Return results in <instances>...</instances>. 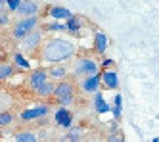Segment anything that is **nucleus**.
I'll list each match as a JSON object with an SVG mask.
<instances>
[{"label": "nucleus", "mask_w": 159, "mask_h": 142, "mask_svg": "<svg viewBox=\"0 0 159 142\" xmlns=\"http://www.w3.org/2000/svg\"><path fill=\"white\" fill-rule=\"evenodd\" d=\"M75 52H77V48L71 40L48 39L46 42H42L39 58L42 64H61V62H69L75 56Z\"/></svg>", "instance_id": "1"}, {"label": "nucleus", "mask_w": 159, "mask_h": 142, "mask_svg": "<svg viewBox=\"0 0 159 142\" xmlns=\"http://www.w3.org/2000/svg\"><path fill=\"white\" fill-rule=\"evenodd\" d=\"M75 94H77V87L75 83L69 81V79H63V81H58L56 83V88H54V100L58 102L60 106H65V108H69V106L75 102Z\"/></svg>", "instance_id": "2"}, {"label": "nucleus", "mask_w": 159, "mask_h": 142, "mask_svg": "<svg viewBox=\"0 0 159 142\" xmlns=\"http://www.w3.org/2000/svg\"><path fill=\"white\" fill-rule=\"evenodd\" d=\"M96 73H100V64L96 62V58L83 56V58H77V60H75V64H73L75 79H83V77L96 75Z\"/></svg>", "instance_id": "3"}, {"label": "nucleus", "mask_w": 159, "mask_h": 142, "mask_svg": "<svg viewBox=\"0 0 159 142\" xmlns=\"http://www.w3.org/2000/svg\"><path fill=\"white\" fill-rule=\"evenodd\" d=\"M39 23H40V17H39V16L19 17V19L16 21L14 29H12V37H14L16 40L21 42V40L27 37V33H29V31H33V29H37V27H39Z\"/></svg>", "instance_id": "4"}, {"label": "nucleus", "mask_w": 159, "mask_h": 142, "mask_svg": "<svg viewBox=\"0 0 159 142\" xmlns=\"http://www.w3.org/2000/svg\"><path fill=\"white\" fill-rule=\"evenodd\" d=\"M42 40H44V31L37 27V29L29 31V33H27V37L21 40V50L33 54L37 48H40V46H42Z\"/></svg>", "instance_id": "5"}, {"label": "nucleus", "mask_w": 159, "mask_h": 142, "mask_svg": "<svg viewBox=\"0 0 159 142\" xmlns=\"http://www.w3.org/2000/svg\"><path fill=\"white\" fill-rule=\"evenodd\" d=\"M50 113V106L48 104H39V106H33L29 110H23L19 113V119L21 121H39L44 119Z\"/></svg>", "instance_id": "6"}, {"label": "nucleus", "mask_w": 159, "mask_h": 142, "mask_svg": "<svg viewBox=\"0 0 159 142\" xmlns=\"http://www.w3.org/2000/svg\"><path fill=\"white\" fill-rule=\"evenodd\" d=\"M54 121L58 127L65 129V131H69V129L73 127V111L67 110L65 106H60L58 110L54 111Z\"/></svg>", "instance_id": "7"}, {"label": "nucleus", "mask_w": 159, "mask_h": 142, "mask_svg": "<svg viewBox=\"0 0 159 142\" xmlns=\"http://www.w3.org/2000/svg\"><path fill=\"white\" fill-rule=\"evenodd\" d=\"M100 87H102V77H100V73L79 79V88H81L83 92H86V94H96L100 90Z\"/></svg>", "instance_id": "8"}, {"label": "nucleus", "mask_w": 159, "mask_h": 142, "mask_svg": "<svg viewBox=\"0 0 159 142\" xmlns=\"http://www.w3.org/2000/svg\"><path fill=\"white\" fill-rule=\"evenodd\" d=\"M46 81H50V75H48V69H35L31 71L29 77H27V87L35 92L39 87H42Z\"/></svg>", "instance_id": "9"}, {"label": "nucleus", "mask_w": 159, "mask_h": 142, "mask_svg": "<svg viewBox=\"0 0 159 142\" xmlns=\"http://www.w3.org/2000/svg\"><path fill=\"white\" fill-rule=\"evenodd\" d=\"M100 77H102V87L109 88V90H117L119 88V75L115 69H104L100 71Z\"/></svg>", "instance_id": "10"}, {"label": "nucleus", "mask_w": 159, "mask_h": 142, "mask_svg": "<svg viewBox=\"0 0 159 142\" xmlns=\"http://www.w3.org/2000/svg\"><path fill=\"white\" fill-rule=\"evenodd\" d=\"M39 12H40V6L37 0H21L16 14L19 17H31V16H39Z\"/></svg>", "instance_id": "11"}, {"label": "nucleus", "mask_w": 159, "mask_h": 142, "mask_svg": "<svg viewBox=\"0 0 159 142\" xmlns=\"http://www.w3.org/2000/svg\"><path fill=\"white\" fill-rule=\"evenodd\" d=\"M109 46V39L104 31H94V52L98 56H104Z\"/></svg>", "instance_id": "12"}, {"label": "nucleus", "mask_w": 159, "mask_h": 142, "mask_svg": "<svg viewBox=\"0 0 159 142\" xmlns=\"http://www.w3.org/2000/svg\"><path fill=\"white\" fill-rule=\"evenodd\" d=\"M48 75H50V79H54V81H63L67 75H69V69H67L65 64H54V65H50V69H48Z\"/></svg>", "instance_id": "13"}, {"label": "nucleus", "mask_w": 159, "mask_h": 142, "mask_svg": "<svg viewBox=\"0 0 159 142\" xmlns=\"http://www.w3.org/2000/svg\"><path fill=\"white\" fill-rule=\"evenodd\" d=\"M48 16L56 21H61V19H69L73 14H71V10H67L63 6H48Z\"/></svg>", "instance_id": "14"}, {"label": "nucleus", "mask_w": 159, "mask_h": 142, "mask_svg": "<svg viewBox=\"0 0 159 142\" xmlns=\"http://www.w3.org/2000/svg\"><path fill=\"white\" fill-rule=\"evenodd\" d=\"M92 106H94V110H96V113H107V111H111V106L104 100V94H102L100 90L94 94V100H92Z\"/></svg>", "instance_id": "15"}, {"label": "nucleus", "mask_w": 159, "mask_h": 142, "mask_svg": "<svg viewBox=\"0 0 159 142\" xmlns=\"http://www.w3.org/2000/svg\"><path fill=\"white\" fill-rule=\"evenodd\" d=\"M81 25H83L81 16H75L73 14L69 19H65V31L71 33V35H79V33H81Z\"/></svg>", "instance_id": "16"}, {"label": "nucleus", "mask_w": 159, "mask_h": 142, "mask_svg": "<svg viewBox=\"0 0 159 142\" xmlns=\"http://www.w3.org/2000/svg\"><path fill=\"white\" fill-rule=\"evenodd\" d=\"M14 73H16V65H14L12 62H6V60L0 62V83L12 79Z\"/></svg>", "instance_id": "17"}, {"label": "nucleus", "mask_w": 159, "mask_h": 142, "mask_svg": "<svg viewBox=\"0 0 159 142\" xmlns=\"http://www.w3.org/2000/svg\"><path fill=\"white\" fill-rule=\"evenodd\" d=\"M12 64L16 65V69H23V71H31V64H29V60L21 54V52H14V56H12Z\"/></svg>", "instance_id": "18"}, {"label": "nucleus", "mask_w": 159, "mask_h": 142, "mask_svg": "<svg viewBox=\"0 0 159 142\" xmlns=\"http://www.w3.org/2000/svg\"><path fill=\"white\" fill-rule=\"evenodd\" d=\"M111 113H113V119H115V121L121 119V115H123V96H121V94H115V98H113Z\"/></svg>", "instance_id": "19"}, {"label": "nucleus", "mask_w": 159, "mask_h": 142, "mask_svg": "<svg viewBox=\"0 0 159 142\" xmlns=\"http://www.w3.org/2000/svg\"><path fill=\"white\" fill-rule=\"evenodd\" d=\"M54 88H56V85L52 81H46L42 87H39L37 90H35V94L37 96H40V98H50L52 94H54Z\"/></svg>", "instance_id": "20"}, {"label": "nucleus", "mask_w": 159, "mask_h": 142, "mask_svg": "<svg viewBox=\"0 0 159 142\" xmlns=\"http://www.w3.org/2000/svg\"><path fill=\"white\" fill-rule=\"evenodd\" d=\"M14 142H39V136L33 131H19V133H16Z\"/></svg>", "instance_id": "21"}, {"label": "nucleus", "mask_w": 159, "mask_h": 142, "mask_svg": "<svg viewBox=\"0 0 159 142\" xmlns=\"http://www.w3.org/2000/svg\"><path fill=\"white\" fill-rule=\"evenodd\" d=\"M14 113L12 111H8V110H4V111H0V131H2V129H6V127H10L14 123Z\"/></svg>", "instance_id": "22"}, {"label": "nucleus", "mask_w": 159, "mask_h": 142, "mask_svg": "<svg viewBox=\"0 0 159 142\" xmlns=\"http://www.w3.org/2000/svg\"><path fill=\"white\" fill-rule=\"evenodd\" d=\"M42 31H65V23H60V21H56V23H46V25H42L40 27Z\"/></svg>", "instance_id": "23"}, {"label": "nucleus", "mask_w": 159, "mask_h": 142, "mask_svg": "<svg viewBox=\"0 0 159 142\" xmlns=\"http://www.w3.org/2000/svg\"><path fill=\"white\" fill-rule=\"evenodd\" d=\"M19 4H21V0H6V10L10 12V14H16Z\"/></svg>", "instance_id": "24"}, {"label": "nucleus", "mask_w": 159, "mask_h": 142, "mask_svg": "<svg viewBox=\"0 0 159 142\" xmlns=\"http://www.w3.org/2000/svg\"><path fill=\"white\" fill-rule=\"evenodd\" d=\"M81 135H83V129L81 127H71L67 138H69V140H79V136H81Z\"/></svg>", "instance_id": "25"}, {"label": "nucleus", "mask_w": 159, "mask_h": 142, "mask_svg": "<svg viewBox=\"0 0 159 142\" xmlns=\"http://www.w3.org/2000/svg\"><path fill=\"white\" fill-rule=\"evenodd\" d=\"M10 21H12V17H10V12H8V10L0 12V27H6V25H10Z\"/></svg>", "instance_id": "26"}, {"label": "nucleus", "mask_w": 159, "mask_h": 142, "mask_svg": "<svg viewBox=\"0 0 159 142\" xmlns=\"http://www.w3.org/2000/svg\"><path fill=\"white\" fill-rule=\"evenodd\" d=\"M107 142H125V136H123V133H119V131H111Z\"/></svg>", "instance_id": "27"}, {"label": "nucleus", "mask_w": 159, "mask_h": 142, "mask_svg": "<svg viewBox=\"0 0 159 142\" xmlns=\"http://www.w3.org/2000/svg\"><path fill=\"white\" fill-rule=\"evenodd\" d=\"M113 64H115L113 60H109V58H106V60L100 64V67H104V69H113Z\"/></svg>", "instance_id": "28"}, {"label": "nucleus", "mask_w": 159, "mask_h": 142, "mask_svg": "<svg viewBox=\"0 0 159 142\" xmlns=\"http://www.w3.org/2000/svg\"><path fill=\"white\" fill-rule=\"evenodd\" d=\"M6 10V0H0V12Z\"/></svg>", "instance_id": "29"}, {"label": "nucleus", "mask_w": 159, "mask_h": 142, "mask_svg": "<svg viewBox=\"0 0 159 142\" xmlns=\"http://www.w3.org/2000/svg\"><path fill=\"white\" fill-rule=\"evenodd\" d=\"M2 60H4V54H2V52H0V62H2Z\"/></svg>", "instance_id": "30"}, {"label": "nucleus", "mask_w": 159, "mask_h": 142, "mask_svg": "<svg viewBox=\"0 0 159 142\" xmlns=\"http://www.w3.org/2000/svg\"><path fill=\"white\" fill-rule=\"evenodd\" d=\"M152 142H159V138H153V140H152Z\"/></svg>", "instance_id": "31"}, {"label": "nucleus", "mask_w": 159, "mask_h": 142, "mask_svg": "<svg viewBox=\"0 0 159 142\" xmlns=\"http://www.w3.org/2000/svg\"><path fill=\"white\" fill-rule=\"evenodd\" d=\"M69 142H79V140H69Z\"/></svg>", "instance_id": "32"}, {"label": "nucleus", "mask_w": 159, "mask_h": 142, "mask_svg": "<svg viewBox=\"0 0 159 142\" xmlns=\"http://www.w3.org/2000/svg\"><path fill=\"white\" fill-rule=\"evenodd\" d=\"M46 142H56V140H46Z\"/></svg>", "instance_id": "33"}]
</instances>
